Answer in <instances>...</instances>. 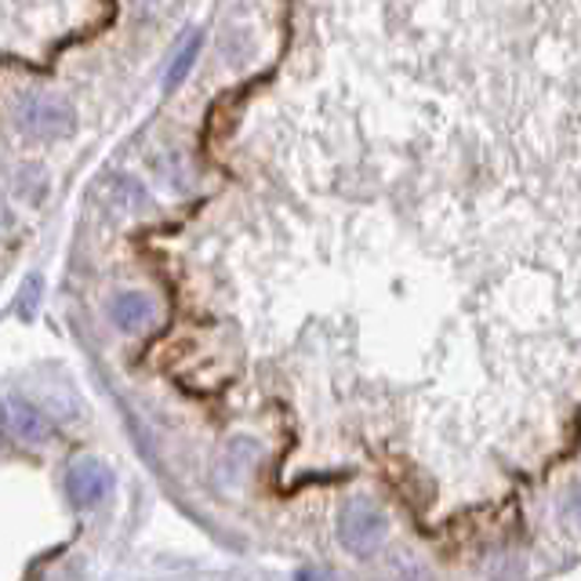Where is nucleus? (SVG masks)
Listing matches in <instances>:
<instances>
[{"instance_id":"obj_1","label":"nucleus","mask_w":581,"mask_h":581,"mask_svg":"<svg viewBox=\"0 0 581 581\" xmlns=\"http://www.w3.org/2000/svg\"><path fill=\"white\" fill-rule=\"evenodd\" d=\"M385 534H390V520H385V513L375 502H367V498H349V502L342 505L338 538L353 557H371V552H378Z\"/></svg>"},{"instance_id":"obj_2","label":"nucleus","mask_w":581,"mask_h":581,"mask_svg":"<svg viewBox=\"0 0 581 581\" xmlns=\"http://www.w3.org/2000/svg\"><path fill=\"white\" fill-rule=\"evenodd\" d=\"M109 491H114V473H109L102 462L80 459V462L69 465L66 494H69V502H73L77 509H95Z\"/></svg>"},{"instance_id":"obj_7","label":"nucleus","mask_w":581,"mask_h":581,"mask_svg":"<svg viewBox=\"0 0 581 581\" xmlns=\"http://www.w3.org/2000/svg\"><path fill=\"white\" fill-rule=\"evenodd\" d=\"M298 581H327V578H324V574H316V571H302Z\"/></svg>"},{"instance_id":"obj_6","label":"nucleus","mask_w":581,"mask_h":581,"mask_svg":"<svg viewBox=\"0 0 581 581\" xmlns=\"http://www.w3.org/2000/svg\"><path fill=\"white\" fill-rule=\"evenodd\" d=\"M571 513H574V516L581 520V483H578V491L571 494Z\"/></svg>"},{"instance_id":"obj_4","label":"nucleus","mask_w":581,"mask_h":581,"mask_svg":"<svg viewBox=\"0 0 581 581\" xmlns=\"http://www.w3.org/2000/svg\"><path fill=\"white\" fill-rule=\"evenodd\" d=\"M109 321H114L120 331H128V335H138V331H146L149 324L157 321V309L146 295L124 290V295L114 298V306H109Z\"/></svg>"},{"instance_id":"obj_3","label":"nucleus","mask_w":581,"mask_h":581,"mask_svg":"<svg viewBox=\"0 0 581 581\" xmlns=\"http://www.w3.org/2000/svg\"><path fill=\"white\" fill-rule=\"evenodd\" d=\"M4 429L11 440H19V444H45L51 436V422L40 414L33 404H26V400H4Z\"/></svg>"},{"instance_id":"obj_5","label":"nucleus","mask_w":581,"mask_h":581,"mask_svg":"<svg viewBox=\"0 0 581 581\" xmlns=\"http://www.w3.org/2000/svg\"><path fill=\"white\" fill-rule=\"evenodd\" d=\"M19 124L30 135H66L69 131V124H73V117H69V109L66 106H51V102H30V106H22V114H19Z\"/></svg>"}]
</instances>
